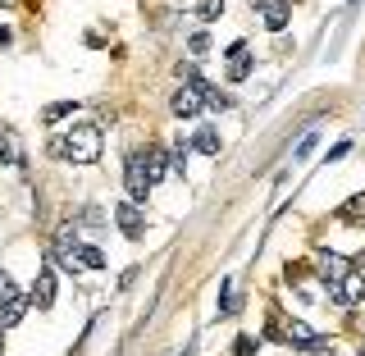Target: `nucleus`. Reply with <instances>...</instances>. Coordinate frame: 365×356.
I'll list each match as a JSON object with an SVG mask.
<instances>
[{
  "label": "nucleus",
  "instance_id": "nucleus-15",
  "mask_svg": "<svg viewBox=\"0 0 365 356\" xmlns=\"http://www.w3.org/2000/svg\"><path fill=\"white\" fill-rule=\"evenodd\" d=\"M83 106H78V101H51V106L41 110V119L46 123H60V119H68V114H78Z\"/></svg>",
  "mask_w": 365,
  "mask_h": 356
},
{
  "label": "nucleus",
  "instance_id": "nucleus-16",
  "mask_svg": "<svg viewBox=\"0 0 365 356\" xmlns=\"http://www.w3.org/2000/svg\"><path fill=\"white\" fill-rule=\"evenodd\" d=\"M78 265H83V270H106V256H101V247H83V243H78Z\"/></svg>",
  "mask_w": 365,
  "mask_h": 356
},
{
  "label": "nucleus",
  "instance_id": "nucleus-27",
  "mask_svg": "<svg viewBox=\"0 0 365 356\" xmlns=\"http://www.w3.org/2000/svg\"><path fill=\"white\" fill-rule=\"evenodd\" d=\"M0 5H9V0H0Z\"/></svg>",
  "mask_w": 365,
  "mask_h": 356
},
{
  "label": "nucleus",
  "instance_id": "nucleus-6",
  "mask_svg": "<svg viewBox=\"0 0 365 356\" xmlns=\"http://www.w3.org/2000/svg\"><path fill=\"white\" fill-rule=\"evenodd\" d=\"M114 220H119L123 238H133V243H142V233H146V220H142V210H137V201H123L119 210H114Z\"/></svg>",
  "mask_w": 365,
  "mask_h": 356
},
{
  "label": "nucleus",
  "instance_id": "nucleus-18",
  "mask_svg": "<svg viewBox=\"0 0 365 356\" xmlns=\"http://www.w3.org/2000/svg\"><path fill=\"white\" fill-rule=\"evenodd\" d=\"M14 297H19V288H14V279H9V274L0 270V306H5V302H14Z\"/></svg>",
  "mask_w": 365,
  "mask_h": 356
},
{
  "label": "nucleus",
  "instance_id": "nucleus-24",
  "mask_svg": "<svg viewBox=\"0 0 365 356\" xmlns=\"http://www.w3.org/2000/svg\"><path fill=\"white\" fill-rule=\"evenodd\" d=\"M187 151H192V142H178V146H174V165H178V169L187 165Z\"/></svg>",
  "mask_w": 365,
  "mask_h": 356
},
{
  "label": "nucleus",
  "instance_id": "nucleus-20",
  "mask_svg": "<svg viewBox=\"0 0 365 356\" xmlns=\"http://www.w3.org/2000/svg\"><path fill=\"white\" fill-rule=\"evenodd\" d=\"M224 14V5H220V0H201V19L205 23H210V19H220Z\"/></svg>",
  "mask_w": 365,
  "mask_h": 356
},
{
  "label": "nucleus",
  "instance_id": "nucleus-25",
  "mask_svg": "<svg viewBox=\"0 0 365 356\" xmlns=\"http://www.w3.org/2000/svg\"><path fill=\"white\" fill-rule=\"evenodd\" d=\"M0 46H9V28H0Z\"/></svg>",
  "mask_w": 365,
  "mask_h": 356
},
{
  "label": "nucleus",
  "instance_id": "nucleus-23",
  "mask_svg": "<svg viewBox=\"0 0 365 356\" xmlns=\"http://www.w3.org/2000/svg\"><path fill=\"white\" fill-rule=\"evenodd\" d=\"M178 83H201V73H197V64H178Z\"/></svg>",
  "mask_w": 365,
  "mask_h": 356
},
{
  "label": "nucleus",
  "instance_id": "nucleus-5",
  "mask_svg": "<svg viewBox=\"0 0 365 356\" xmlns=\"http://www.w3.org/2000/svg\"><path fill=\"white\" fill-rule=\"evenodd\" d=\"M32 306H37V311H51V306H55V270L51 265H41L37 270V279H32Z\"/></svg>",
  "mask_w": 365,
  "mask_h": 356
},
{
  "label": "nucleus",
  "instance_id": "nucleus-12",
  "mask_svg": "<svg viewBox=\"0 0 365 356\" xmlns=\"http://www.w3.org/2000/svg\"><path fill=\"white\" fill-rule=\"evenodd\" d=\"M0 165H23V151H19L14 128H0Z\"/></svg>",
  "mask_w": 365,
  "mask_h": 356
},
{
  "label": "nucleus",
  "instance_id": "nucleus-9",
  "mask_svg": "<svg viewBox=\"0 0 365 356\" xmlns=\"http://www.w3.org/2000/svg\"><path fill=\"white\" fill-rule=\"evenodd\" d=\"M283 342H292V347H306V352H311L319 338H315V329H311V325L292 320V325H283Z\"/></svg>",
  "mask_w": 365,
  "mask_h": 356
},
{
  "label": "nucleus",
  "instance_id": "nucleus-13",
  "mask_svg": "<svg viewBox=\"0 0 365 356\" xmlns=\"http://www.w3.org/2000/svg\"><path fill=\"white\" fill-rule=\"evenodd\" d=\"M165 169H169V151L165 146H146V174H151V183L165 178Z\"/></svg>",
  "mask_w": 365,
  "mask_h": 356
},
{
  "label": "nucleus",
  "instance_id": "nucleus-1",
  "mask_svg": "<svg viewBox=\"0 0 365 356\" xmlns=\"http://www.w3.org/2000/svg\"><path fill=\"white\" fill-rule=\"evenodd\" d=\"M96 156H101V128H96V123H78V128L64 137V160L91 165Z\"/></svg>",
  "mask_w": 365,
  "mask_h": 356
},
{
  "label": "nucleus",
  "instance_id": "nucleus-8",
  "mask_svg": "<svg viewBox=\"0 0 365 356\" xmlns=\"http://www.w3.org/2000/svg\"><path fill=\"white\" fill-rule=\"evenodd\" d=\"M260 14H265V28L269 32H283V28H288L292 5H288V0H265V5H260Z\"/></svg>",
  "mask_w": 365,
  "mask_h": 356
},
{
  "label": "nucleus",
  "instance_id": "nucleus-22",
  "mask_svg": "<svg viewBox=\"0 0 365 356\" xmlns=\"http://www.w3.org/2000/svg\"><path fill=\"white\" fill-rule=\"evenodd\" d=\"M187 46H192V55H205V51H210V37L197 32V37H187Z\"/></svg>",
  "mask_w": 365,
  "mask_h": 356
},
{
  "label": "nucleus",
  "instance_id": "nucleus-21",
  "mask_svg": "<svg viewBox=\"0 0 365 356\" xmlns=\"http://www.w3.org/2000/svg\"><path fill=\"white\" fill-rule=\"evenodd\" d=\"M311 151H315V133H306L302 142H297V151H292V156H297V160H306V156H311Z\"/></svg>",
  "mask_w": 365,
  "mask_h": 356
},
{
  "label": "nucleus",
  "instance_id": "nucleus-14",
  "mask_svg": "<svg viewBox=\"0 0 365 356\" xmlns=\"http://www.w3.org/2000/svg\"><path fill=\"white\" fill-rule=\"evenodd\" d=\"M28 306H32V297H23V293H19L14 302H5V311H0V325H5V329H14L19 320L28 315Z\"/></svg>",
  "mask_w": 365,
  "mask_h": 356
},
{
  "label": "nucleus",
  "instance_id": "nucleus-19",
  "mask_svg": "<svg viewBox=\"0 0 365 356\" xmlns=\"http://www.w3.org/2000/svg\"><path fill=\"white\" fill-rule=\"evenodd\" d=\"M256 347H260V342L251 338V334H242V338L233 342V356H256Z\"/></svg>",
  "mask_w": 365,
  "mask_h": 356
},
{
  "label": "nucleus",
  "instance_id": "nucleus-2",
  "mask_svg": "<svg viewBox=\"0 0 365 356\" xmlns=\"http://www.w3.org/2000/svg\"><path fill=\"white\" fill-rule=\"evenodd\" d=\"M123 188H128V201H146V192L155 188L151 174H146V151H128V169H123Z\"/></svg>",
  "mask_w": 365,
  "mask_h": 356
},
{
  "label": "nucleus",
  "instance_id": "nucleus-3",
  "mask_svg": "<svg viewBox=\"0 0 365 356\" xmlns=\"http://www.w3.org/2000/svg\"><path fill=\"white\" fill-rule=\"evenodd\" d=\"M169 110H174L178 119H197L205 110V83H182L174 91V101H169Z\"/></svg>",
  "mask_w": 365,
  "mask_h": 356
},
{
  "label": "nucleus",
  "instance_id": "nucleus-17",
  "mask_svg": "<svg viewBox=\"0 0 365 356\" xmlns=\"http://www.w3.org/2000/svg\"><path fill=\"white\" fill-rule=\"evenodd\" d=\"M361 210H365V192H356L351 201H342V205H338V220H356Z\"/></svg>",
  "mask_w": 365,
  "mask_h": 356
},
{
  "label": "nucleus",
  "instance_id": "nucleus-4",
  "mask_svg": "<svg viewBox=\"0 0 365 356\" xmlns=\"http://www.w3.org/2000/svg\"><path fill=\"white\" fill-rule=\"evenodd\" d=\"M329 297H334L338 306H356L361 297H365V279H361V270H351L347 279H338V283H329Z\"/></svg>",
  "mask_w": 365,
  "mask_h": 356
},
{
  "label": "nucleus",
  "instance_id": "nucleus-11",
  "mask_svg": "<svg viewBox=\"0 0 365 356\" xmlns=\"http://www.w3.org/2000/svg\"><path fill=\"white\" fill-rule=\"evenodd\" d=\"M192 151H201V156H220V133H215L210 123H201L197 137H192Z\"/></svg>",
  "mask_w": 365,
  "mask_h": 356
},
{
  "label": "nucleus",
  "instance_id": "nucleus-10",
  "mask_svg": "<svg viewBox=\"0 0 365 356\" xmlns=\"http://www.w3.org/2000/svg\"><path fill=\"white\" fill-rule=\"evenodd\" d=\"M228 64H233V68H228V78H233V83H242L247 68H251V60H247V41H233V46H228Z\"/></svg>",
  "mask_w": 365,
  "mask_h": 356
},
{
  "label": "nucleus",
  "instance_id": "nucleus-26",
  "mask_svg": "<svg viewBox=\"0 0 365 356\" xmlns=\"http://www.w3.org/2000/svg\"><path fill=\"white\" fill-rule=\"evenodd\" d=\"M0 356H5V325H0Z\"/></svg>",
  "mask_w": 365,
  "mask_h": 356
},
{
  "label": "nucleus",
  "instance_id": "nucleus-7",
  "mask_svg": "<svg viewBox=\"0 0 365 356\" xmlns=\"http://www.w3.org/2000/svg\"><path fill=\"white\" fill-rule=\"evenodd\" d=\"M356 270V260H347V256H338V251H319V274H324L329 283H338V279H347V274Z\"/></svg>",
  "mask_w": 365,
  "mask_h": 356
}]
</instances>
